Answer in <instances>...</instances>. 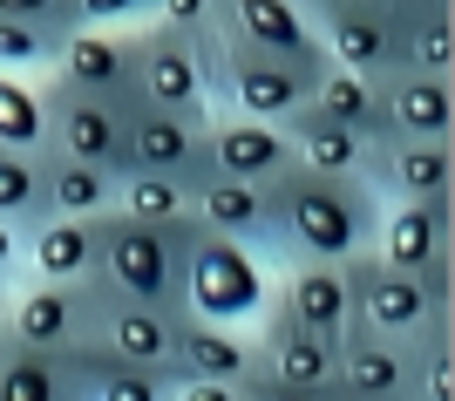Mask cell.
Returning a JSON list of instances; mask_svg holds the SVG:
<instances>
[{
	"instance_id": "1",
	"label": "cell",
	"mask_w": 455,
	"mask_h": 401,
	"mask_svg": "<svg viewBox=\"0 0 455 401\" xmlns=\"http://www.w3.org/2000/svg\"><path fill=\"white\" fill-rule=\"evenodd\" d=\"M380 225V191L361 171L326 177L292 164L285 177H272V266L279 259H354L374 252Z\"/></svg>"
},
{
	"instance_id": "2",
	"label": "cell",
	"mask_w": 455,
	"mask_h": 401,
	"mask_svg": "<svg viewBox=\"0 0 455 401\" xmlns=\"http://www.w3.org/2000/svg\"><path fill=\"white\" fill-rule=\"evenodd\" d=\"M184 238L190 225H150L130 211L95 218V293L184 313Z\"/></svg>"
},
{
	"instance_id": "3",
	"label": "cell",
	"mask_w": 455,
	"mask_h": 401,
	"mask_svg": "<svg viewBox=\"0 0 455 401\" xmlns=\"http://www.w3.org/2000/svg\"><path fill=\"white\" fill-rule=\"evenodd\" d=\"M266 300H272V259L266 252L238 245L225 231L190 225V238H184V313L245 326L266 313Z\"/></svg>"
},
{
	"instance_id": "4",
	"label": "cell",
	"mask_w": 455,
	"mask_h": 401,
	"mask_svg": "<svg viewBox=\"0 0 455 401\" xmlns=\"http://www.w3.org/2000/svg\"><path fill=\"white\" fill-rule=\"evenodd\" d=\"M354 326L387 341H421L435 326H455V279H421L387 266L380 252H354Z\"/></svg>"
},
{
	"instance_id": "5",
	"label": "cell",
	"mask_w": 455,
	"mask_h": 401,
	"mask_svg": "<svg viewBox=\"0 0 455 401\" xmlns=\"http://www.w3.org/2000/svg\"><path fill=\"white\" fill-rule=\"evenodd\" d=\"M204 61H211V109L231 116H259V123H285L292 109H306L313 82L326 61H285V55H259V48H231V41L204 35Z\"/></svg>"
},
{
	"instance_id": "6",
	"label": "cell",
	"mask_w": 455,
	"mask_h": 401,
	"mask_svg": "<svg viewBox=\"0 0 455 401\" xmlns=\"http://www.w3.org/2000/svg\"><path fill=\"white\" fill-rule=\"evenodd\" d=\"M251 395L266 401H333V374H340V341L326 333H306L299 320L285 313H259V333H251Z\"/></svg>"
},
{
	"instance_id": "7",
	"label": "cell",
	"mask_w": 455,
	"mask_h": 401,
	"mask_svg": "<svg viewBox=\"0 0 455 401\" xmlns=\"http://www.w3.org/2000/svg\"><path fill=\"white\" fill-rule=\"evenodd\" d=\"M204 35H184V28H164V20H136L130 28V41H136V102H156V109H177V116H190V123H204L211 116Z\"/></svg>"
},
{
	"instance_id": "8",
	"label": "cell",
	"mask_w": 455,
	"mask_h": 401,
	"mask_svg": "<svg viewBox=\"0 0 455 401\" xmlns=\"http://www.w3.org/2000/svg\"><path fill=\"white\" fill-rule=\"evenodd\" d=\"M251 333L225 320H197V313H177V341H171V374L177 395L197 401H238L251 395Z\"/></svg>"
},
{
	"instance_id": "9",
	"label": "cell",
	"mask_w": 455,
	"mask_h": 401,
	"mask_svg": "<svg viewBox=\"0 0 455 401\" xmlns=\"http://www.w3.org/2000/svg\"><path fill=\"white\" fill-rule=\"evenodd\" d=\"M102 320V293L95 279H20L7 293V341L20 347H48V354H68L82 347Z\"/></svg>"
},
{
	"instance_id": "10",
	"label": "cell",
	"mask_w": 455,
	"mask_h": 401,
	"mask_svg": "<svg viewBox=\"0 0 455 401\" xmlns=\"http://www.w3.org/2000/svg\"><path fill=\"white\" fill-rule=\"evenodd\" d=\"M374 252L421 279H455V197H380Z\"/></svg>"
},
{
	"instance_id": "11",
	"label": "cell",
	"mask_w": 455,
	"mask_h": 401,
	"mask_svg": "<svg viewBox=\"0 0 455 401\" xmlns=\"http://www.w3.org/2000/svg\"><path fill=\"white\" fill-rule=\"evenodd\" d=\"M313 35L340 68L361 76H395L401 68V7L387 0H306Z\"/></svg>"
},
{
	"instance_id": "12",
	"label": "cell",
	"mask_w": 455,
	"mask_h": 401,
	"mask_svg": "<svg viewBox=\"0 0 455 401\" xmlns=\"http://www.w3.org/2000/svg\"><path fill=\"white\" fill-rule=\"evenodd\" d=\"M266 306L299 320L306 333L347 341L354 333V259H279V279H272Z\"/></svg>"
},
{
	"instance_id": "13",
	"label": "cell",
	"mask_w": 455,
	"mask_h": 401,
	"mask_svg": "<svg viewBox=\"0 0 455 401\" xmlns=\"http://www.w3.org/2000/svg\"><path fill=\"white\" fill-rule=\"evenodd\" d=\"M211 35L231 48H259L285 61H333L313 35L306 0H211Z\"/></svg>"
},
{
	"instance_id": "14",
	"label": "cell",
	"mask_w": 455,
	"mask_h": 401,
	"mask_svg": "<svg viewBox=\"0 0 455 401\" xmlns=\"http://www.w3.org/2000/svg\"><path fill=\"white\" fill-rule=\"evenodd\" d=\"M48 76L82 89V96L102 102H130L136 96V41L130 28H68L48 61Z\"/></svg>"
},
{
	"instance_id": "15",
	"label": "cell",
	"mask_w": 455,
	"mask_h": 401,
	"mask_svg": "<svg viewBox=\"0 0 455 401\" xmlns=\"http://www.w3.org/2000/svg\"><path fill=\"white\" fill-rule=\"evenodd\" d=\"M292 164H299V156H292L285 123H259V116H231V109L204 116V171L272 184V177H285Z\"/></svg>"
},
{
	"instance_id": "16",
	"label": "cell",
	"mask_w": 455,
	"mask_h": 401,
	"mask_svg": "<svg viewBox=\"0 0 455 401\" xmlns=\"http://www.w3.org/2000/svg\"><path fill=\"white\" fill-rule=\"evenodd\" d=\"M41 102H48V150L109 164V171L123 177V102L82 96V89H68V82H55V76L41 89Z\"/></svg>"
},
{
	"instance_id": "17",
	"label": "cell",
	"mask_w": 455,
	"mask_h": 401,
	"mask_svg": "<svg viewBox=\"0 0 455 401\" xmlns=\"http://www.w3.org/2000/svg\"><path fill=\"white\" fill-rule=\"evenodd\" d=\"M123 171H177L197 177L204 171V123H190L177 109L156 102H123Z\"/></svg>"
},
{
	"instance_id": "18",
	"label": "cell",
	"mask_w": 455,
	"mask_h": 401,
	"mask_svg": "<svg viewBox=\"0 0 455 401\" xmlns=\"http://www.w3.org/2000/svg\"><path fill=\"white\" fill-rule=\"evenodd\" d=\"M333 401H415V341H387L354 326L340 341Z\"/></svg>"
},
{
	"instance_id": "19",
	"label": "cell",
	"mask_w": 455,
	"mask_h": 401,
	"mask_svg": "<svg viewBox=\"0 0 455 401\" xmlns=\"http://www.w3.org/2000/svg\"><path fill=\"white\" fill-rule=\"evenodd\" d=\"M190 225L225 231V238H238V245H251V252L272 259V184L197 171L190 177Z\"/></svg>"
},
{
	"instance_id": "20",
	"label": "cell",
	"mask_w": 455,
	"mask_h": 401,
	"mask_svg": "<svg viewBox=\"0 0 455 401\" xmlns=\"http://www.w3.org/2000/svg\"><path fill=\"white\" fill-rule=\"evenodd\" d=\"M380 197H455V143L449 136H395L367 164Z\"/></svg>"
},
{
	"instance_id": "21",
	"label": "cell",
	"mask_w": 455,
	"mask_h": 401,
	"mask_svg": "<svg viewBox=\"0 0 455 401\" xmlns=\"http://www.w3.org/2000/svg\"><path fill=\"white\" fill-rule=\"evenodd\" d=\"M20 272L28 279H89L95 272V218L41 211L20 225Z\"/></svg>"
},
{
	"instance_id": "22",
	"label": "cell",
	"mask_w": 455,
	"mask_h": 401,
	"mask_svg": "<svg viewBox=\"0 0 455 401\" xmlns=\"http://www.w3.org/2000/svg\"><path fill=\"white\" fill-rule=\"evenodd\" d=\"M380 109H387V143L395 136H455V76L395 68V76H380Z\"/></svg>"
},
{
	"instance_id": "23",
	"label": "cell",
	"mask_w": 455,
	"mask_h": 401,
	"mask_svg": "<svg viewBox=\"0 0 455 401\" xmlns=\"http://www.w3.org/2000/svg\"><path fill=\"white\" fill-rule=\"evenodd\" d=\"M95 333H102V341H109L123 361L171 374L177 313H164V306H143V300H109V293H102V320H95ZM171 388H177V374H171Z\"/></svg>"
},
{
	"instance_id": "24",
	"label": "cell",
	"mask_w": 455,
	"mask_h": 401,
	"mask_svg": "<svg viewBox=\"0 0 455 401\" xmlns=\"http://www.w3.org/2000/svg\"><path fill=\"white\" fill-rule=\"evenodd\" d=\"M116 184H123V177H116L109 164L41 150V211H61V218H109Z\"/></svg>"
},
{
	"instance_id": "25",
	"label": "cell",
	"mask_w": 455,
	"mask_h": 401,
	"mask_svg": "<svg viewBox=\"0 0 455 401\" xmlns=\"http://www.w3.org/2000/svg\"><path fill=\"white\" fill-rule=\"evenodd\" d=\"M306 109L326 116V123H340V130L367 136V143H387V109H380V76H361V68H340V61H326L320 82H313V96Z\"/></svg>"
},
{
	"instance_id": "26",
	"label": "cell",
	"mask_w": 455,
	"mask_h": 401,
	"mask_svg": "<svg viewBox=\"0 0 455 401\" xmlns=\"http://www.w3.org/2000/svg\"><path fill=\"white\" fill-rule=\"evenodd\" d=\"M0 401H76V347H20L0 333Z\"/></svg>"
},
{
	"instance_id": "27",
	"label": "cell",
	"mask_w": 455,
	"mask_h": 401,
	"mask_svg": "<svg viewBox=\"0 0 455 401\" xmlns=\"http://www.w3.org/2000/svg\"><path fill=\"white\" fill-rule=\"evenodd\" d=\"M285 136H292V156H299L306 171H326V177H367V164H374L380 143H367V136L340 130V123H326V116L313 109H292L285 116Z\"/></svg>"
},
{
	"instance_id": "28",
	"label": "cell",
	"mask_w": 455,
	"mask_h": 401,
	"mask_svg": "<svg viewBox=\"0 0 455 401\" xmlns=\"http://www.w3.org/2000/svg\"><path fill=\"white\" fill-rule=\"evenodd\" d=\"M401 68L455 76V14L435 0H401Z\"/></svg>"
},
{
	"instance_id": "29",
	"label": "cell",
	"mask_w": 455,
	"mask_h": 401,
	"mask_svg": "<svg viewBox=\"0 0 455 401\" xmlns=\"http://www.w3.org/2000/svg\"><path fill=\"white\" fill-rule=\"evenodd\" d=\"M116 211L150 218V225H190V177H177V171H123Z\"/></svg>"
},
{
	"instance_id": "30",
	"label": "cell",
	"mask_w": 455,
	"mask_h": 401,
	"mask_svg": "<svg viewBox=\"0 0 455 401\" xmlns=\"http://www.w3.org/2000/svg\"><path fill=\"white\" fill-rule=\"evenodd\" d=\"M0 143H20V150H48V102L28 76L0 68Z\"/></svg>"
},
{
	"instance_id": "31",
	"label": "cell",
	"mask_w": 455,
	"mask_h": 401,
	"mask_svg": "<svg viewBox=\"0 0 455 401\" xmlns=\"http://www.w3.org/2000/svg\"><path fill=\"white\" fill-rule=\"evenodd\" d=\"M0 218H7V225L41 218V150L0 143Z\"/></svg>"
},
{
	"instance_id": "32",
	"label": "cell",
	"mask_w": 455,
	"mask_h": 401,
	"mask_svg": "<svg viewBox=\"0 0 455 401\" xmlns=\"http://www.w3.org/2000/svg\"><path fill=\"white\" fill-rule=\"evenodd\" d=\"M61 48L55 28H35V20H7L0 14V68H14V76H35V68H48Z\"/></svg>"
},
{
	"instance_id": "33",
	"label": "cell",
	"mask_w": 455,
	"mask_h": 401,
	"mask_svg": "<svg viewBox=\"0 0 455 401\" xmlns=\"http://www.w3.org/2000/svg\"><path fill=\"white\" fill-rule=\"evenodd\" d=\"M150 20V0H76V28H136Z\"/></svg>"
},
{
	"instance_id": "34",
	"label": "cell",
	"mask_w": 455,
	"mask_h": 401,
	"mask_svg": "<svg viewBox=\"0 0 455 401\" xmlns=\"http://www.w3.org/2000/svg\"><path fill=\"white\" fill-rule=\"evenodd\" d=\"M0 14H7V20H35V28H55V35H68V28H76V0H0Z\"/></svg>"
},
{
	"instance_id": "35",
	"label": "cell",
	"mask_w": 455,
	"mask_h": 401,
	"mask_svg": "<svg viewBox=\"0 0 455 401\" xmlns=\"http://www.w3.org/2000/svg\"><path fill=\"white\" fill-rule=\"evenodd\" d=\"M150 20L184 28V35H204L211 28V0H150Z\"/></svg>"
},
{
	"instance_id": "36",
	"label": "cell",
	"mask_w": 455,
	"mask_h": 401,
	"mask_svg": "<svg viewBox=\"0 0 455 401\" xmlns=\"http://www.w3.org/2000/svg\"><path fill=\"white\" fill-rule=\"evenodd\" d=\"M14 272H20V225L0 218V279H14Z\"/></svg>"
},
{
	"instance_id": "37",
	"label": "cell",
	"mask_w": 455,
	"mask_h": 401,
	"mask_svg": "<svg viewBox=\"0 0 455 401\" xmlns=\"http://www.w3.org/2000/svg\"><path fill=\"white\" fill-rule=\"evenodd\" d=\"M0 326H7V286H0Z\"/></svg>"
},
{
	"instance_id": "38",
	"label": "cell",
	"mask_w": 455,
	"mask_h": 401,
	"mask_svg": "<svg viewBox=\"0 0 455 401\" xmlns=\"http://www.w3.org/2000/svg\"><path fill=\"white\" fill-rule=\"evenodd\" d=\"M387 7H401V0H387Z\"/></svg>"
}]
</instances>
